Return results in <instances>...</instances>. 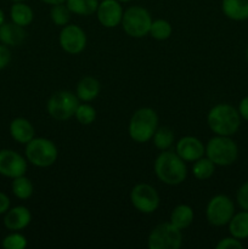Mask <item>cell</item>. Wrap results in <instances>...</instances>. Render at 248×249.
Here are the masks:
<instances>
[{
  "instance_id": "1",
  "label": "cell",
  "mask_w": 248,
  "mask_h": 249,
  "mask_svg": "<svg viewBox=\"0 0 248 249\" xmlns=\"http://www.w3.org/2000/svg\"><path fill=\"white\" fill-rule=\"evenodd\" d=\"M155 174L163 184L177 186L182 184L187 177V168L185 160L173 151H162L156 158L153 164Z\"/></svg>"
},
{
  "instance_id": "2",
  "label": "cell",
  "mask_w": 248,
  "mask_h": 249,
  "mask_svg": "<svg viewBox=\"0 0 248 249\" xmlns=\"http://www.w3.org/2000/svg\"><path fill=\"white\" fill-rule=\"evenodd\" d=\"M207 123L215 135L232 136L240 128L241 116L231 105L218 104L208 112Z\"/></svg>"
},
{
  "instance_id": "3",
  "label": "cell",
  "mask_w": 248,
  "mask_h": 249,
  "mask_svg": "<svg viewBox=\"0 0 248 249\" xmlns=\"http://www.w3.org/2000/svg\"><path fill=\"white\" fill-rule=\"evenodd\" d=\"M158 128V116L155 109L142 107L134 112L129 122L128 133L131 140L138 143H145L152 140L153 134Z\"/></svg>"
},
{
  "instance_id": "4",
  "label": "cell",
  "mask_w": 248,
  "mask_h": 249,
  "mask_svg": "<svg viewBox=\"0 0 248 249\" xmlns=\"http://www.w3.org/2000/svg\"><path fill=\"white\" fill-rule=\"evenodd\" d=\"M206 155L215 165L228 167L237 160L238 147L230 136L216 135L207 142Z\"/></svg>"
},
{
  "instance_id": "5",
  "label": "cell",
  "mask_w": 248,
  "mask_h": 249,
  "mask_svg": "<svg viewBox=\"0 0 248 249\" xmlns=\"http://www.w3.org/2000/svg\"><path fill=\"white\" fill-rule=\"evenodd\" d=\"M26 157L31 164L48 168L57 160L58 151L55 143L45 138H34L26 143Z\"/></svg>"
},
{
  "instance_id": "6",
  "label": "cell",
  "mask_w": 248,
  "mask_h": 249,
  "mask_svg": "<svg viewBox=\"0 0 248 249\" xmlns=\"http://www.w3.org/2000/svg\"><path fill=\"white\" fill-rule=\"evenodd\" d=\"M152 17L142 6H130L124 11L122 27L131 38H142L150 33Z\"/></svg>"
},
{
  "instance_id": "7",
  "label": "cell",
  "mask_w": 248,
  "mask_h": 249,
  "mask_svg": "<svg viewBox=\"0 0 248 249\" xmlns=\"http://www.w3.org/2000/svg\"><path fill=\"white\" fill-rule=\"evenodd\" d=\"M181 245V230L170 221L156 226L147 238V246L150 249H179Z\"/></svg>"
},
{
  "instance_id": "8",
  "label": "cell",
  "mask_w": 248,
  "mask_h": 249,
  "mask_svg": "<svg viewBox=\"0 0 248 249\" xmlns=\"http://www.w3.org/2000/svg\"><path fill=\"white\" fill-rule=\"evenodd\" d=\"M79 99L67 90H61L51 95L46 104L48 113L56 121H67L75 114Z\"/></svg>"
},
{
  "instance_id": "9",
  "label": "cell",
  "mask_w": 248,
  "mask_h": 249,
  "mask_svg": "<svg viewBox=\"0 0 248 249\" xmlns=\"http://www.w3.org/2000/svg\"><path fill=\"white\" fill-rule=\"evenodd\" d=\"M233 214H235L233 202L225 195H216L207 204V220L213 226L228 225Z\"/></svg>"
},
{
  "instance_id": "10",
  "label": "cell",
  "mask_w": 248,
  "mask_h": 249,
  "mask_svg": "<svg viewBox=\"0 0 248 249\" xmlns=\"http://www.w3.org/2000/svg\"><path fill=\"white\" fill-rule=\"evenodd\" d=\"M130 202L140 213L151 214L159 207V195L153 186L141 182L131 189Z\"/></svg>"
},
{
  "instance_id": "11",
  "label": "cell",
  "mask_w": 248,
  "mask_h": 249,
  "mask_svg": "<svg viewBox=\"0 0 248 249\" xmlns=\"http://www.w3.org/2000/svg\"><path fill=\"white\" fill-rule=\"evenodd\" d=\"M58 43L63 51L70 55H78L87 48V34L77 24H66L60 32Z\"/></svg>"
},
{
  "instance_id": "12",
  "label": "cell",
  "mask_w": 248,
  "mask_h": 249,
  "mask_svg": "<svg viewBox=\"0 0 248 249\" xmlns=\"http://www.w3.org/2000/svg\"><path fill=\"white\" fill-rule=\"evenodd\" d=\"M27 172V160L16 151L4 148L0 150V175L15 179Z\"/></svg>"
},
{
  "instance_id": "13",
  "label": "cell",
  "mask_w": 248,
  "mask_h": 249,
  "mask_svg": "<svg viewBox=\"0 0 248 249\" xmlns=\"http://www.w3.org/2000/svg\"><path fill=\"white\" fill-rule=\"evenodd\" d=\"M123 7L118 0H102L96 10L97 19L106 28L119 26L123 19Z\"/></svg>"
},
{
  "instance_id": "14",
  "label": "cell",
  "mask_w": 248,
  "mask_h": 249,
  "mask_svg": "<svg viewBox=\"0 0 248 249\" xmlns=\"http://www.w3.org/2000/svg\"><path fill=\"white\" fill-rule=\"evenodd\" d=\"M175 152L185 162H195L206 155V146L195 136H184L177 142Z\"/></svg>"
},
{
  "instance_id": "15",
  "label": "cell",
  "mask_w": 248,
  "mask_h": 249,
  "mask_svg": "<svg viewBox=\"0 0 248 249\" xmlns=\"http://www.w3.org/2000/svg\"><path fill=\"white\" fill-rule=\"evenodd\" d=\"M32 214L27 207L17 206L5 213L4 225L10 231H19L31 224Z\"/></svg>"
},
{
  "instance_id": "16",
  "label": "cell",
  "mask_w": 248,
  "mask_h": 249,
  "mask_svg": "<svg viewBox=\"0 0 248 249\" xmlns=\"http://www.w3.org/2000/svg\"><path fill=\"white\" fill-rule=\"evenodd\" d=\"M26 31L24 27L10 22V23H2L0 26V41L6 46H18L26 39Z\"/></svg>"
},
{
  "instance_id": "17",
  "label": "cell",
  "mask_w": 248,
  "mask_h": 249,
  "mask_svg": "<svg viewBox=\"0 0 248 249\" xmlns=\"http://www.w3.org/2000/svg\"><path fill=\"white\" fill-rule=\"evenodd\" d=\"M10 134L15 141L26 145L32 139H34L35 130L28 119L19 117V118H15L10 123Z\"/></svg>"
},
{
  "instance_id": "18",
  "label": "cell",
  "mask_w": 248,
  "mask_h": 249,
  "mask_svg": "<svg viewBox=\"0 0 248 249\" xmlns=\"http://www.w3.org/2000/svg\"><path fill=\"white\" fill-rule=\"evenodd\" d=\"M221 11L232 21L248 19V0H223Z\"/></svg>"
},
{
  "instance_id": "19",
  "label": "cell",
  "mask_w": 248,
  "mask_h": 249,
  "mask_svg": "<svg viewBox=\"0 0 248 249\" xmlns=\"http://www.w3.org/2000/svg\"><path fill=\"white\" fill-rule=\"evenodd\" d=\"M100 94V83L96 78L88 77L82 78L78 82L77 89H75V95L78 99L83 102H90L97 97Z\"/></svg>"
},
{
  "instance_id": "20",
  "label": "cell",
  "mask_w": 248,
  "mask_h": 249,
  "mask_svg": "<svg viewBox=\"0 0 248 249\" xmlns=\"http://www.w3.org/2000/svg\"><path fill=\"white\" fill-rule=\"evenodd\" d=\"M194 209L187 204H179L175 207L170 214V223L180 230L187 229L194 221Z\"/></svg>"
},
{
  "instance_id": "21",
  "label": "cell",
  "mask_w": 248,
  "mask_h": 249,
  "mask_svg": "<svg viewBox=\"0 0 248 249\" xmlns=\"http://www.w3.org/2000/svg\"><path fill=\"white\" fill-rule=\"evenodd\" d=\"M228 225L231 236L238 238V240L248 238V211H242L240 213L233 214Z\"/></svg>"
},
{
  "instance_id": "22",
  "label": "cell",
  "mask_w": 248,
  "mask_h": 249,
  "mask_svg": "<svg viewBox=\"0 0 248 249\" xmlns=\"http://www.w3.org/2000/svg\"><path fill=\"white\" fill-rule=\"evenodd\" d=\"M10 16H11L14 23L22 27L29 26L34 18L32 7L29 5L24 4L23 1H17L12 5L11 10H10Z\"/></svg>"
},
{
  "instance_id": "23",
  "label": "cell",
  "mask_w": 248,
  "mask_h": 249,
  "mask_svg": "<svg viewBox=\"0 0 248 249\" xmlns=\"http://www.w3.org/2000/svg\"><path fill=\"white\" fill-rule=\"evenodd\" d=\"M66 5L72 14L79 15V16H91L96 14L99 1L97 0H66Z\"/></svg>"
},
{
  "instance_id": "24",
  "label": "cell",
  "mask_w": 248,
  "mask_h": 249,
  "mask_svg": "<svg viewBox=\"0 0 248 249\" xmlns=\"http://www.w3.org/2000/svg\"><path fill=\"white\" fill-rule=\"evenodd\" d=\"M215 164L209 160L208 157H201L199 160H195L192 165V174L197 180H207L214 174Z\"/></svg>"
},
{
  "instance_id": "25",
  "label": "cell",
  "mask_w": 248,
  "mask_h": 249,
  "mask_svg": "<svg viewBox=\"0 0 248 249\" xmlns=\"http://www.w3.org/2000/svg\"><path fill=\"white\" fill-rule=\"evenodd\" d=\"M153 145L160 151L169 150L174 142V133L169 126H160L157 128L156 133L153 134Z\"/></svg>"
},
{
  "instance_id": "26",
  "label": "cell",
  "mask_w": 248,
  "mask_h": 249,
  "mask_svg": "<svg viewBox=\"0 0 248 249\" xmlns=\"http://www.w3.org/2000/svg\"><path fill=\"white\" fill-rule=\"evenodd\" d=\"M11 189L15 196L19 199H28L33 195L34 191V186L32 181L24 175L15 178L14 181H12Z\"/></svg>"
},
{
  "instance_id": "27",
  "label": "cell",
  "mask_w": 248,
  "mask_h": 249,
  "mask_svg": "<svg viewBox=\"0 0 248 249\" xmlns=\"http://www.w3.org/2000/svg\"><path fill=\"white\" fill-rule=\"evenodd\" d=\"M173 33V27L167 19H156L152 21L150 28V36L156 40H167L170 38Z\"/></svg>"
},
{
  "instance_id": "28",
  "label": "cell",
  "mask_w": 248,
  "mask_h": 249,
  "mask_svg": "<svg viewBox=\"0 0 248 249\" xmlns=\"http://www.w3.org/2000/svg\"><path fill=\"white\" fill-rule=\"evenodd\" d=\"M71 14H72V12L70 11V9H68V6L66 5V2L53 5V7H51L50 10L51 21L53 22V24L61 27L68 24V22H70L71 19Z\"/></svg>"
},
{
  "instance_id": "29",
  "label": "cell",
  "mask_w": 248,
  "mask_h": 249,
  "mask_svg": "<svg viewBox=\"0 0 248 249\" xmlns=\"http://www.w3.org/2000/svg\"><path fill=\"white\" fill-rule=\"evenodd\" d=\"M74 117L82 125H90L96 119V109L89 104H79Z\"/></svg>"
},
{
  "instance_id": "30",
  "label": "cell",
  "mask_w": 248,
  "mask_h": 249,
  "mask_svg": "<svg viewBox=\"0 0 248 249\" xmlns=\"http://www.w3.org/2000/svg\"><path fill=\"white\" fill-rule=\"evenodd\" d=\"M1 246L5 249H24L27 247V238L18 231H12L2 240Z\"/></svg>"
},
{
  "instance_id": "31",
  "label": "cell",
  "mask_w": 248,
  "mask_h": 249,
  "mask_svg": "<svg viewBox=\"0 0 248 249\" xmlns=\"http://www.w3.org/2000/svg\"><path fill=\"white\" fill-rule=\"evenodd\" d=\"M243 245L241 243V240L233 237H225L220 240L216 245V249H242Z\"/></svg>"
},
{
  "instance_id": "32",
  "label": "cell",
  "mask_w": 248,
  "mask_h": 249,
  "mask_svg": "<svg viewBox=\"0 0 248 249\" xmlns=\"http://www.w3.org/2000/svg\"><path fill=\"white\" fill-rule=\"evenodd\" d=\"M236 199L237 203L243 211H248V181H246L242 186L238 189L236 194Z\"/></svg>"
},
{
  "instance_id": "33",
  "label": "cell",
  "mask_w": 248,
  "mask_h": 249,
  "mask_svg": "<svg viewBox=\"0 0 248 249\" xmlns=\"http://www.w3.org/2000/svg\"><path fill=\"white\" fill-rule=\"evenodd\" d=\"M10 61H11V53H10L9 48L4 44H0V70L7 67Z\"/></svg>"
},
{
  "instance_id": "34",
  "label": "cell",
  "mask_w": 248,
  "mask_h": 249,
  "mask_svg": "<svg viewBox=\"0 0 248 249\" xmlns=\"http://www.w3.org/2000/svg\"><path fill=\"white\" fill-rule=\"evenodd\" d=\"M237 111H238V113H240L241 118H243L245 121L248 122V96L241 100L240 105H238Z\"/></svg>"
},
{
  "instance_id": "35",
  "label": "cell",
  "mask_w": 248,
  "mask_h": 249,
  "mask_svg": "<svg viewBox=\"0 0 248 249\" xmlns=\"http://www.w3.org/2000/svg\"><path fill=\"white\" fill-rule=\"evenodd\" d=\"M10 209V198L4 192H0V215L5 214Z\"/></svg>"
},
{
  "instance_id": "36",
  "label": "cell",
  "mask_w": 248,
  "mask_h": 249,
  "mask_svg": "<svg viewBox=\"0 0 248 249\" xmlns=\"http://www.w3.org/2000/svg\"><path fill=\"white\" fill-rule=\"evenodd\" d=\"M40 1L45 2V4H49V5H57V4H62V2H66V0H40Z\"/></svg>"
},
{
  "instance_id": "37",
  "label": "cell",
  "mask_w": 248,
  "mask_h": 249,
  "mask_svg": "<svg viewBox=\"0 0 248 249\" xmlns=\"http://www.w3.org/2000/svg\"><path fill=\"white\" fill-rule=\"evenodd\" d=\"M5 22V15H4V11H2L1 9H0V26H1L2 23Z\"/></svg>"
},
{
  "instance_id": "38",
  "label": "cell",
  "mask_w": 248,
  "mask_h": 249,
  "mask_svg": "<svg viewBox=\"0 0 248 249\" xmlns=\"http://www.w3.org/2000/svg\"><path fill=\"white\" fill-rule=\"evenodd\" d=\"M118 1H121V2H130V1H133V0H118Z\"/></svg>"
},
{
  "instance_id": "39",
  "label": "cell",
  "mask_w": 248,
  "mask_h": 249,
  "mask_svg": "<svg viewBox=\"0 0 248 249\" xmlns=\"http://www.w3.org/2000/svg\"><path fill=\"white\" fill-rule=\"evenodd\" d=\"M246 58H247V62H248V49L247 51H246Z\"/></svg>"
},
{
  "instance_id": "40",
  "label": "cell",
  "mask_w": 248,
  "mask_h": 249,
  "mask_svg": "<svg viewBox=\"0 0 248 249\" xmlns=\"http://www.w3.org/2000/svg\"><path fill=\"white\" fill-rule=\"evenodd\" d=\"M11 1H14V2H17V1H24V0H11Z\"/></svg>"
}]
</instances>
